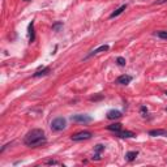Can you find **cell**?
Instances as JSON below:
<instances>
[{"mask_svg":"<svg viewBox=\"0 0 167 167\" xmlns=\"http://www.w3.org/2000/svg\"><path fill=\"white\" fill-rule=\"evenodd\" d=\"M149 136H154V137L165 136V137H167V131L166 129H152V131H149Z\"/></svg>","mask_w":167,"mask_h":167,"instance_id":"cell-12","label":"cell"},{"mask_svg":"<svg viewBox=\"0 0 167 167\" xmlns=\"http://www.w3.org/2000/svg\"><path fill=\"white\" fill-rule=\"evenodd\" d=\"M131 81H132V76H129V75H122V76L118 77L115 82L119 84V85H128Z\"/></svg>","mask_w":167,"mask_h":167,"instance_id":"cell-6","label":"cell"},{"mask_svg":"<svg viewBox=\"0 0 167 167\" xmlns=\"http://www.w3.org/2000/svg\"><path fill=\"white\" fill-rule=\"evenodd\" d=\"M122 116L123 114L119 110H110L107 112V119H110V120H116V119H120Z\"/></svg>","mask_w":167,"mask_h":167,"instance_id":"cell-8","label":"cell"},{"mask_svg":"<svg viewBox=\"0 0 167 167\" xmlns=\"http://www.w3.org/2000/svg\"><path fill=\"white\" fill-rule=\"evenodd\" d=\"M24 144L29 148H37L46 144V135H45V131L43 129H39V128H35L29 131L26 133V136L24 137Z\"/></svg>","mask_w":167,"mask_h":167,"instance_id":"cell-1","label":"cell"},{"mask_svg":"<svg viewBox=\"0 0 167 167\" xmlns=\"http://www.w3.org/2000/svg\"><path fill=\"white\" fill-rule=\"evenodd\" d=\"M125 9H127V4H123V5H122V7H119L118 9H115L114 12H112V13L110 15V19H115V17H118V16H120V15L123 13V12H124Z\"/></svg>","mask_w":167,"mask_h":167,"instance_id":"cell-13","label":"cell"},{"mask_svg":"<svg viewBox=\"0 0 167 167\" xmlns=\"http://www.w3.org/2000/svg\"><path fill=\"white\" fill-rule=\"evenodd\" d=\"M71 120L76 122V123H81V124H88V123H92L93 122V118L89 116V115H72L71 116Z\"/></svg>","mask_w":167,"mask_h":167,"instance_id":"cell-4","label":"cell"},{"mask_svg":"<svg viewBox=\"0 0 167 167\" xmlns=\"http://www.w3.org/2000/svg\"><path fill=\"white\" fill-rule=\"evenodd\" d=\"M50 73H51V68H49V67H43V68L38 69L37 72H35V73L33 75V77H41V76H47V75H50Z\"/></svg>","mask_w":167,"mask_h":167,"instance_id":"cell-11","label":"cell"},{"mask_svg":"<svg viewBox=\"0 0 167 167\" xmlns=\"http://www.w3.org/2000/svg\"><path fill=\"white\" fill-rule=\"evenodd\" d=\"M165 3H167V0H157V2H154L153 4L154 5H161V4H165Z\"/></svg>","mask_w":167,"mask_h":167,"instance_id":"cell-21","label":"cell"},{"mask_svg":"<svg viewBox=\"0 0 167 167\" xmlns=\"http://www.w3.org/2000/svg\"><path fill=\"white\" fill-rule=\"evenodd\" d=\"M148 112H149V111H148V107H146V106H141V107H140V114H141V116L145 118V116L148 115Z\"/></svg>","mask_w":167,"mask_h":167,"instance_id":"cell-19","label":"cell"},{"mask_svg":"<svg viewBox=\"0 0 167 167\" xmlns=\"http://www.w3.org/2000/svg\"><path fill=\"white\" fill-rule=\"evenodd\" d=\"M65 127H67V120L62 116L54 119V120L51 122V129L54 131V132H60V131H63Z\"/></svg>","mask_w":167,"mask_h":167,"instance_id":"cell-2","label":"cell"},{"mask_svg":"<svg viewBox=\"0 0 167 167\" xmlns=\"http://www.w3.org/2000/svg\"><path fill=\"white\" fill-rule=\"evenodd\" d=\"M29 43H33L35 41V30H34V21L29 24Z\"/></svg>","mask_w":167,"mask_h":167,"instance_id":"cell-10","label":"cell"},{"mask_svg":"<svg viewBox=\"0 0 167 167\" xmlns=\"http://www.w3.org/2000/svg\"><path fill=\"white\" fill-rule=\"evenodd\" d=\"M154 35H157V37L162 38V39H167V32H165V30H161V32H156V33H154Z\"/></svg>","mask_w":167,"mask_h":167,"instance_id":"cell-17","label":"cell"},{"mask_svg":"<svg viewBox=\"0 0 167 167\" xmlns=\"http://www.w3.org/2000/svg\"><path fill=\"white\" fill-rule=\"evenodd\" d=\"M105 150V146L103 145H95V152H94V156H93V161H99L101 159V153Z\"/></svg>","mask_w":167,"mask_h":167,"instance_id":"cell-9","label":"cell"},{"mask_svg":"<svg viewBox=\"0 0 167 167\" xmlns=\"http://www.w3.org/2000/svg\"><path fill=\"white\" fill-rule=\"evenodd\" d=\"M116 63H118V65H120V67H124L127 62H125V59L123 56H119V58H116Z\"/></svg>","mask_w":167,"mask_h":167,"instance_id":"cell-18","label":"cell"},{"mask_svg":"<svg viewBox=\"0 0 167 167\" xmlns=\"http://www.w3.org/2000/svg\"><path fill=\"white\" fill-rule=\"evenodd\" d=\"M122 128H123V125L120 123H112L110 125H107V129L111 131V132H115V133L119 132V131H122Z\"/></svg>","mask_w":167,"mask_h":167,"instance_id":"cell-14","label":"cell"},{"mask_svg":"<svg viewBox=\"0 0 167 167\" xmlns=\"http://www.w3.org/2000/svg\"><path fill=\"white\" fill-rule=\"evenodd\" d=\"M102 98H103V95H98V97H92L90 101H94V102H95V101H99V99H102Z\"/></svg>","mask_w":167,"mask_h":167,"instance_id":"cell-22","label":"cell"},{"mask_svg":"<svg viewBox=\"0 0 167 167\" xmlns=\"http://www.w3.org/2000/svg\"><path fill=\"white\" fill-rule=\"evenodd\" d=\"M165 94H166V95H167V92H165Z\"/></svg>","mask_w":167,"mask_h":167,"instance_id":"cell-25","label":"cell"},{"mask_svg":"<svg viewBox=\"0 0 167 167\" xmlns=\"http://www.w3.org/2000/svg\"><path fill=\"white\" fill-rule=\"evenodd\" d=\"M165 111H166V112H167V107H166V109H165Z\"/></svg>","mask_w":167,"mask_h":167,"instance_id":"cell-23","label":"cell"},{"mask_svg":"<svg viewBox=\"0 0 167 167\" xmlns=\"http://www.w3.org/2000/svg\"><path fill=\"white\" fill-rule=\"evenodd\" d=\"M46 165H50V166H52V165H60V162L56 161V159H49V161H46Z\"/></svg>","mask_w":167,"mask_h":167,"instance_id":"cell-20","label":"cell"},{"mask_svg":"<svg viewBox=\"0 0 167 167\" xmlns=\"http://www.w3.org/2000/svg\"><path fill=\"white\" fill-rule=\"evenodd\" d=\"M24 2H29V0H24Z\"/></svg>","mask_w":167,"mask_h":167,"instance_id":"cell-24","label":"cell"},{"mask_svg":"<svg viewBox=\"0 0 167 167\" xmlns=\"http://www.w3.org/2000/svg\"><path fill=\"white\" fill-rule=\"evenodd\" d=\"M92 136H93V133L89 132V131H81V132H77V133L72 135L71 140L75 141V142H79V141H84V140L92 139Z\"/></svg>","mask_w":167,"mask_h":167,"instance_id":"cell-3","label":"cell"},{"mask_svg":"<svg viewBox=\"0 0 167 167\" xmlns=\"http://www.w3.org/2000/svg\"><path fill=\"white\" fill-rule=\"evenodd\" d=\"M62 28H63V22L59 21V22H55V24L52 25V30H54V32H59Z\"/></svg>","mask_w":167,"mask_h":167,"instance_id":"cell-16","label":"cell"},{"mask_svg":"<svg viewBox=\"0 0 167 167\" xmlns=\"http://www.w3.org/2000/svg\"><path fill=\"white\" fill-rule=\"evenodd\" d=\"M139 156V152L135 150V152H128L127 154H125V159L128 161V162H132V161L136 159V157Z\"/></svg>","mask_w":167,"mask_h":167,"instance_id":"cell-15","label":"cell"},{"mask_svg":"<svg viewBox=\"0 0 167 167\" xmlns=\"http://www.w3.org/2000/svg\"><path fill=\"white\" fill-rule=\"evenodd\" d=\"M118 137H120V139H133V137H136V133L132 132V131H119V132L115 133Z\"/></svg>","mask_w":167,"mask_h":167,"instance_id":"cell-7","label":"cell"},{"mask_svg":"<svg viewBox=\"0 0 167 167\" xmlns=\"http://www.w3.org/2000/svg\"><path fill=\"white\" fill-rule=\"evenodd\" d=\"M109 50H110V46H109V45H102V46H99L98 49L93 50L90 54H88V56H86L85 59H89V58H92V56H94V55H98V54L105 52V51H109Z\"/></svg>","mask_w":167,"mask_h":167,"instance_id":"cell-5","label":"cell"}]
</instances>
